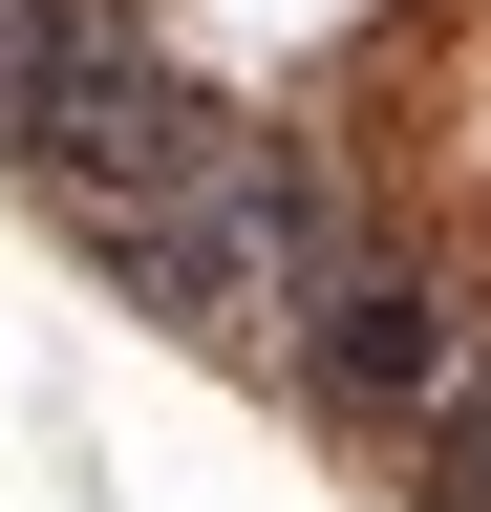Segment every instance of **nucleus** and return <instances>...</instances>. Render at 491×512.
Returning a JSON list of instances; mask_svg holds the SVG:
<instances>
[{
    "instance_id": "1",
    "label": "nucleus",
    "mask_w": 491,
    "mask_h": 512,
    "mask_svg": "<svg viewBox=\"0 0 491 512\" xmlns=\"http://www.w3.org/2000/svg\"><path fill=\"white\" fill-rule=\"evenodd\" d=\"M86 256L171 320V342L278 363V320L321 299V256H363V192H342V150H299V128H235V150L171 192V214H107Z\"/></svg>"
},
{
    "instance_id": "2",
    "label": "nucleus",
    "mask_w": 491,
    "mask_h": 512,
    "mask_svg": "<svg viewBox=\"0 0 491 512\" xmlns=\"http://www.w3.org/2000/svg\"><path fill=\"white\" fill-rule=\"evenodd\" d=\"M449 363H470V278H449V256H385V235L321 256V299L278 320V384L321 427H363V448H406L427 406H449Z\"/></svg>"
},
{
    "instance_id": "3",
    "label": "nucleus",
    "mask_w": 491,
    "mask_h": 512,
    "mask_svg": "<svg viewBox=\"0 0 491 512\" xmlns=\"http://www.w3.org/2000/svg\"><path fill=\"white\" fill-rule=\"evenodd\" d=\"M406 470H427L406 512H491V320H470V363H449V406L406 427Z\"/></svg>"
}]
</instances>
